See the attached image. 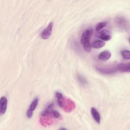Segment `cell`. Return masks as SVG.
Segmentation results:
<instances>
[{
  "instance_id": "cell-16",
  "label": "cell",
  "mask_w": 130,
  "mask_h": 130,
  "mask_svg": "<svg viewBox=\"0 0 130 130\" xmlns=\"http://www.w3.org/2000/svg\"><path fill=\"white\" fill-rule=\"evenodd\" d=\"M55 95H56V97L57 99H63V95H62V93L59 92H56L55 93Z\"/></svg>"
},
{
  "instance_id": "cell-10",
  "label": "cell",
  "mask_w": 130,
  "mask_h": 130,
  "mask_svg": "<svg viewBox=\"0 0 130 130\" xmlns=\"http://www.w3.org/2000/svg\"><path fill=\"white\" fill-rule=\"evenodd\" d=\"M38 103H39V98L38 97H36L34 99V100L32 101V102L31 103L28 109L30 110V111H32V112H34V110L37 108V106L38 104Z\"/></svg>"
},
{
  "instance_id": "cell-4",
  "label": "cell",
  "mask_w": 130,
  "mask_h": 130,
  "mask_svg": "<svg viewBox=\"0 0 130 130\" xmlns=\"http://www.w3.org/2000/svg\"><path fill=\"white\" fill-rule=\"evenodd\" d=\"M8 100L5 96H2L0 99V115H4L7 110Z\"/></svg>"
},
{
  "instance_id": "cell-1",
  "label": "cell",
  "mask_w": 130,
  "mask_h": 130,
  "mask_svg": "<svg viewBox=\"0 0 130 130\" xmlns=\"http://www.w3.org/2000/svg\"><path fill=\"white\" fill-rule=\"evenodd\" d=\"M53 26V22H51L49 23L47 27L43 30V31L42 32L41 35V37L43 39L46 40V39H48L50 37L52 32Z\"/></svg>"
},
{
  "instance_id": "cell-9",
  "label": "cell",
  "mask_w": 130,
  "mask_h": 130,
  "mask_svg": "<svg viewBox=\"0 0 130 130\" xmlns=\"http://www.w3.org/2000/svg\"><path fill=\"white\" fill-rule=\"evenodd\" d=\"M105 44L106 43L105 41L101 40H98L95 41L92 43L91 47L95 49H99L103 47L105 45Z\"/></svg>"
},
{
  "instance_id": "cell-6",
  "label": "cell",
  "mask_w": 130,
  "mask_h": 130,
  "mask_svg": "<svg viewBox=\"0 0 130 130\" xmlns=\"http://www.w3.org/2000/svg\"><path fill=\"white\" fill-rule=\"evenodd\" d=\"M117 70L121 72H129L130 71V64L129 63H121L117 66Z\"/></svg>"
},
{
  "instance_id": "cell-2",
  "label": "cell",
  "mask_w": 130,
  "mask_h": 130,
  "mask_svg": "<svg viewBox=\"0 0 130 130\" xmlns=\"http://www.w3.org/2000/svg\"><path fill=\"white\" fill-rule=\"evenodd\" d=\"M95 69L96 71L102 74H106V75H109L113 74L116 72L117 70V68H105V67H101L99 66H96Z\"/></svg>"
},
{
  "instance_id": "cell-7",
  "label": "cell",
  "mask_w": 130,
  "mask_h": 130,
  "mask_svg": "<svg viewBox=\"0 0 130 130\" xmlns=\"http://www.w3.org/2000/svg\"><path fill=\"white\" fill-rule=\"evenodd\" d=\"M91 114L93 118V119L95 120V121L98 123H100L101 122V116L99 113V112L97 111V110L94 108L91 107Z\"/></svg>"
},
{
  "instance_id": "cell-8",
  "label": "cell",
  "mask_w": 130,
  "mask_h": 130,
  "mask_svg": "<svg viewBox=\"0 0 130 130\" xmlns=\"http://www.w3.org/2000/svg\"><path fill=\"white\" fill-rule=\"evenodd\" d=\"M111 56V53L109 51L105 50L100 53L98 56L99 59L102 60H106L109 59Z\"/></svg>"
},
{
  "instance_id": "cell-11",
  "label": "cell",
  "mask_w": 130,
  "mask_h": 130,
  "mask_svg": "<svg viewBox=\"0 0 130 130\" xmlns=\"http://www.w3.org/2000/svg\"><path fill=\"white\" fill-rule=\"evenodd\" d=\"M107 25V22H101L96 24L95 26V30L98 32L101 30Z\"/></svg>"
},
{
  "instance_id": "cell-15",
  "label": "cell",
  "mask_w": 130,
  "mask_h": 130,
  "mask_svg": "<svg viewBox=\"0 0 130 130\" xmlns=\"http://www.w3.org/2000/svg\"><path fill=\"white\" fill-rule=\"evenodd\" d=\"M33 115V112L29 110L28 109H27L26 111V116L28 118H31Z\"/></svg>"
},
{
  "instance_id": "cell-14",
  "label": "cell",
  "mask_w": 130,
  "mask_h": 130,
  "mask_svg": "<svg viewBox=\"0 0 130 130\" xmlns=\"http://www.w3.org/2000/svg\"><path fill=\"white\" fill-rule=\"evenodd\" d=\"M51 113L52 114V115H53V116L56 118H58L59 117H60V113L56 111V110H52V112H51Z\"/></svg>"
},
{
  "instance_id": "cell-17",
  "label": "cell",
  "mask_w": 130,
  "mask_h": 130,
  "mask_svg": "<svg viewBox=\"0 0 130 130\" xmlns=\"http://www.w3.org/2000/svg\"><path fill=\"white\" fill-rule=\"evenodd\" d=\"M78 79H79V81L80 82H81V83H82V84H84L86 82L85 79L83 77H82L81 76H78Z\"/></svg>"
},
{
  "instance_id": "cell-3",
  "label": "cell",
  "mask_w": 130,
  "mask_h": 130,
  "mask_svg": "<svg viewBox=\"0 0 130 130\" xmlns=\"http://www.w3.org/2000/svg\"><path fill=\"white\" fill-rule=\"evenodd\" d=\"M92 32V29L89 28L86 29L83 32L80 39V43L81 44H83L86 42L90 41V39L91 37Z\"/></svg>"
},
{
  "instance_id": "cell-18",
  "label": "cell",
  "mask_w": 130,
  "mask_h": 130,
  "mask_svg": "<svg viewBox=\"0 0 130 130\" xmlns=\"http://www.w3.org/2000/svg\"><path fill=\"white\" fill-rule=\"evenodd\" d=\"M60 129H66V128H60Z\"/></svg>"
},
{
  "instance_id": "cell-13",
  "label": "cell",
  "mask_w": 130,
  "mask_h": 130,
  "mask_svg": "<svg viewBox=\"0 0 130 130\" xmlns=\"http://www.w3.org/2000/svg\"><path fill=\"white\" fill-rule=\"evenodd\" d=\"M121 55L122 57L126 59L130 58V51L128 50H123L121 51Z\"/></svg>"
},
{
  "instance_id": "cell-5",
  "label": "cell",
  "mask_w": 130,
  "mask_h": 130,
  "mask_svg": "<svg viewBox=\"0 0 130 130\" xmlns=\"http://www.w3.org/2000/svg\"><path fill=\"white\" fill-rule=\"evenodd\" d=\"M98 36L101 39V40H103L104 41H109L112 38V36L107 30H104L100 32Z\"/></svg>"
},
{
  "instance_id": "cell-12",
  "label": "cell",
  "mask_w": 130,
  "mask_h": 130,
  "mask_svg": "<svg viewBox=\"0 0 130 130\" xmlns=\"http://www.w3.org/2000/svg\"><path fill=\"white\" fill-rule=\"evenodd\" d=\"M83 45V47L84 48V50L88 52H89L91 51V45L90 44V41H88L86 42L85 43H84Z\"/></svg>"
}]
</instances>
